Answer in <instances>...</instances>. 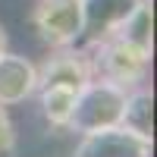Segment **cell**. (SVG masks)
I'll return each instance as SVG.
<instances>
[{
  "instance_id": "cell-1",
  "label": "cell",
  "mask_w": 157,
  "mask_h": 157,
  "mask_svg": "<svg viewBox=\"0 0 157 157\" xmlns=\"http://www.w3.org/2000/svg\"><path fill=\"white\" fill-rule=\"evenodd\" d=\"M126 94H129V91H126L123 85L94 75L88 85L78 88L66 129H69V132H78V135H91V132H104V129H116V126L123 123Z\"/></svg>"
},
{
  "instance_id": "cell-2",
  "label": "cell",
  "mask_w": 157,
  "mask_h": 157,
  "mask_svg": "<svg viewBox=\"0 0 157 157\" xmlns=\"http://www.w3.org/2000/svg\"><path fill=\"white\" fill-rule=\"evenodd\" d=\"M85 50H88V57H91L94 75L110 78V82L123 85L126 91L148 82L151 54L141 50V47H135L132 41H126V38L110 35V38H101V41H88Z\"/></svg>"
},
{
  "instance_id": "cell-3",
  "label": "cell",
  "mask_w": 157,
  "mask_h": 157,
  "mask_svg": "<svg viewBox=\"0 0 157 157\" xmlns=\"http://www.w3.org/2000/svg\"><path fill=\"white\" fill-rule=\"evenodd\" d=\"M32 29L44 47H69L82 38V0H38L32 10Z\"/></svg>"
},
{
  "instance_id": "cell-4",
  "label": "cell",
  "mask_w": 157,
  "mask_h": 157,
  "mask_svg": "<svg viewBox=\"0 0 157 157\" xmlns=\"http://www.w3.org/2000/svg\"><path fill=\"white\" fill-rule=\"evenodd\" d=\"M94 78V66L85 47H57L50 50V57L38 66V88L44 85H66V88H82Z\"/></svg>"
},
{
  "instance_id": "cell-5",
  "label": "cell",
  "mask_w": 157,
  "mask_h": 157,
  "mask_svg": "<svg viewBox=\"0 0 157 157\" xmlns=\"http://www.w3.org/2000/svg\"><path fill=\"white\" fill-rule=\"evenodd\" d=\"M69 157H151V141L126 132L123 126L82 135Z\"/></svg>"
},
{
  "instance_id": "cell-6",
  "label": "cell",
  "mask_w": 157,
  "mask_h": 157,
  "mask_svg": "<svg viewBox=\"0 0 157 157\" xmlns=\"http://www.w3.org/2000/svg\"><path fill=\"white\" fill-rule=\"evenodd\" d=\"M38 91V66L22 54H0V104H25Z\"/></svg>"
},
{
  "instance_id": "cell-7",
  "label": "cell",
  "mask_w": 157,
  "mask_h": 157,
  "mask_svg": "<svg viewBox=\"0 0 157 157\" xmlns=\"http://www.w3.org/2000/svg\"><path fill=\"white\" fill-rule=\"evenodd\" d=\"M141 0H82V38L88 41H101L110 38L120 25L132 16V10Z\"/></svg>"
},
{
  "instance_id": "cell-8",
  "label": "cell",
  "mask_w": 157,
  "mask_h": 157,
  "mask_svg": "<svg viewBox=\"0 0 157 157\" xmlns=\"http://www.w3.org/2000/svg\"><path fill=\"white\" fill-rule=\"evenodd\" d=\"M126 132H132L145 141H154V94L148 85L129 88L126 94V107H123V123Z\"/></svg>"
},
{
  "instance_id": "cell-9",
  "label": "cell",
  "mask_w": 157,
  "mask_h": 157,
  "mask_svg": "<svg viewBox=\"0 0 157 157\" xmlns=\"http://www.w3.org/2000/svg\"><path fill=\"white\" fill-rule=\"evenodd\" d=\"M75 88L66 85H44L35 91L38 98V107H41V116L47 120L50 129H66L69 126V113H72V104H75Z\"/></svg>"
},
{
  "instance_id": "cell-10",
  "label": "cell",
  "mask_w": 157,
  "mask_h": 157,
  "mask_svg": "<svg viewBox=\"0 0 157 157\" xmlns=\"http://www.w3.org/2000/svg\"><path fill=\"white\" fill-rule=\"evenodd\" d=\"M113 35L126 38V41H132L135 47L151 54L154 50V0H141V3L132 10V16H129Z\"/></svg>"
},
{
  "instance_id": "cell-11",
  "label": "cell",
  "mask_w": 157,
  "mask_h": 157,
  "mask_svg": "<svg viewBox=\"0 0 157 157\" xmlns=\"http://www.w3.org/2000/svg\"><path fill=\"white\" fill-rule=\"evenodd\" d=\"M0 157H19V132L3 104H0Z\"/></svg>"
},
{
  "instance_id": "cell-12",
  "label": "cell",
  "mask_w": 157,
  "mask_h": 157,
  "mask_svg": "<svg viewBox=\"0 0 157 157\" xmlns=\"http://www.w3.org/2000/svg\"><path fill=\"white\" fill-rule=\"evenodd\" d=\"M6 44H10V38H6V29H3V25H0V54H3V50H6Z\"/></svg>"
}]
</instances>
